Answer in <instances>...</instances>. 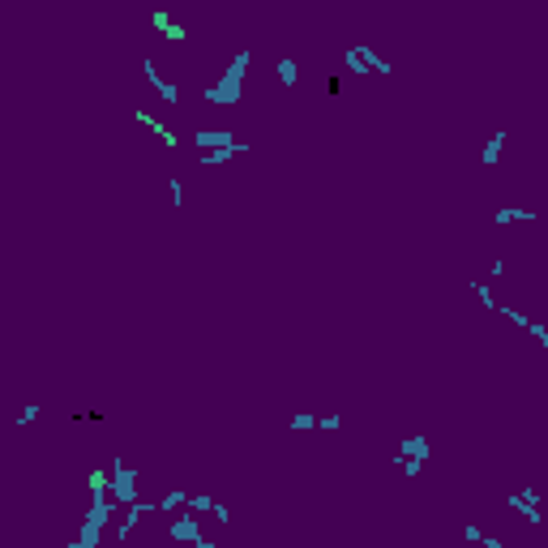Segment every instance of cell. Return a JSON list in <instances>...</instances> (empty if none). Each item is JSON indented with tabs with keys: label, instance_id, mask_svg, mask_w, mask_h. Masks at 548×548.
<instances>
[{
	"label": "cell",
	"instance_id": "3957f363",
	"mask_svg": "<svg viewBox=\"0 0 548 548\" xmlns=\"http://www.w3.org/2000/svg\"><path fill=\"white\" fill-rule=\"evenodd\" d=\"M146 69H154V65H146ZM154 77V73H150ZM154 82H159V77H154ZM159 90H163V99H167V103H176V86H163V82H159Z\"/></svg>",
	"mask_w": 548,
	"mask_h": 548
},
{
	"label": "cell",
	"instance_id": "7a4b0ae2",
	"mask_svg": "<svg viewBox=\"0 0 548 548\" xmlns=\"http://www.w3.org/2000/svg\"><path fill=\"white\" fill-rule=\"evenodd\" d=\"M501 137H505V133H497V137L488 141V150H484V163H497V150H501Z\"/></svg>",
	"mask_w": 548,
	"mask_h": 548
},
{
	"label": "cell",
	"instance_id": "277c9868",
	"mask_svg": "<svg viewBox=\"0 0 548 548\" xmlns=\"http://www.w3.org/2000/svg\"><path fill=\"white\" fill-rule=\"evenodd\" d=\"M279 73H283V82H296V65H291V60H283Z\"/></svg>",
	"mask_w": 548,
	"mask_h": 548
},
{
	"label": "cell",
	"instance_id": "6da1fadb",
	"mask_svg": "<svg viewBox=\"0 0 548 548\" xmlns=\"http://www.w3.org/2000/svg\"><path fill=\"white\" fill-rule=\"evenodd\" d=\"M510 219H527V223H531V219H536V210H501V215H497V223H510Z\"/></svg>",
	"mask_w": 548,
	"mask_h": 548
}]
</instances>
